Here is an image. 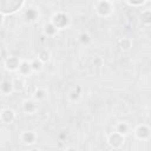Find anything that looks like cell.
Wrapping results in <instances>:
<instances>
[{"instance_id":"cell-23","label":"cell","mask_w":151,"mask_h":151,"mask_svg":"<svg viewBox=\"0 0 151 151\" xmlns=\"http://www.w3.org/2000/svg\"><path fill=\"white\" fill-rule=\"evenodd\" d=\"M1 22H2V15L0 14V24H1Z\"/></svg>"},{"instance_id":"cell-12","label":"cell","mask_w":151,"mask_h":151,"mask_svg":"<svg viewBox=\"0 0 151 151\" xmlns=\"http://www.w3.org/2000/svg\"><path fill=\"white\" fill-rule=\"evenodd\" d=\"M140 19H142V22L149 25V24L151 22V14H150V11H149V9L144 11V12L142 13V15H140Z\"/></svg>"},{"instance_id":"cell-3","label":"cell","mask_w":151,"mask_h":151,"mask_svg":"<svg viewBox=\"0 0 151 151\" xmlns=\"http://www.w3.org/2000/svg\"><path fill=\"white\" fill-rule=\"evenodd\" d=\"M0 5L1 6H6L5 8H1L0 9L1 13H13L18 8L21 7L22 1H19V2H17V1H11V2H8V1H0Z\"/></svg>"},{"instance_id":"cell-20","label":"cell","mask_w":151,"mask_h":151,"mask_svg":"<svg viewBox=\"0 0 151 151\" xmlns=\"http://www.w3.org/2000/svg\"><path fill=\"white\" fill-rule=\"evenodd\" d=\"M120 46H122L123 50H129V47L131 46V42H130L129 39H123V40L120 41Z\"/></svg>"},{"instance_id":"cell-8","label":"cell","mask_w":151,"mask_h":151,"mask_svg":"<svg viewBox=\"0 0 151 151\" xmlns=\"http://www.w3.org/2000/svg\"><path fill=\"white\" fill-rule=\"evenodd\" d=\"M6 67L11 71L13 70H17L19 67V60L17 57H9L6 59Z\"/></svg>"},{"instance_id":"cell-19","label":"cell","mask_w":151,"mask_h":151,"mask_svg":"<svg viewBox=\"0 0 151 151\" xmlns=\"http://www.w3.org/2000/svg\"><path fill=\"white\" fill-rule=\"evenodd\" d=\"M79 40H80L83 44H88V42H90V40H91V38H90V35H88L87 33H81V34H80V38H79Z\"/></svg>"},{"instance_id":"cell-5","label":"cell","mask_w":151,"mask_h":151,"mask_svg":"<svg viewBox=\"0 0 151 151\" xmlns=\"http://www.w3.org/2000/svg\"><path fill=\"white\" fill-rule=\"evenodd\" d=\"M109 142H110V144L112 145V146H114V147H118V146H120L122 144H123V136L122 134H119V133H112L110 137H109Z\"/></svg>"},{"instance_id":"cell-2","label":"cell","mask_w":151,"mask_h":151,"mask_svg":"<svg viewBox=\"0 0 151 151\" xmlns=\"http://www.w3.org/2000/svg\"><path fill=\"white\" fill-rule=\"evenodd\" d=\"M96 11L100 17H107L112 12V2L110 1H99L96 4Z\"/></svg>"},{"instance_id":"cell-21","label":"cell","mask_w":151,"mask_h":151,"mask_svg":"<svg viewBox=\"0 0 151 151\" xmlns=\"http://www.w3.org/2000/svg\"><path fill=\"white\" fill-rule=\"evenodd\" d=\"M34 97H35V99H42L45 97V91L44 90H37L34 93Z\"/></svg>"},{"instance_id":"cell-15","label":"cell","mask_w":151,"mask_h":151,"mask_svg":"<svg viewBox=\"0 0 151 151\" xmlns=\"http://www.w3.org/2000/svg\"><path fill=\"white\" fill-rule=\"evenodd\" d=\"M37 11L34 9V8H28L27 11H26V18H27V20H29V21H32V20H34L35 18H37Z\"/></svg>"},{"instance_id":"cell-24","label":"cell","mask_w":151,"mask_h":151,"mask_svg":"<svg viewBox=\"0 0 151 151\" xmlns=\"http://www.w3.org/2000/svg\"><path fill=\"white\" fill-rule=\"evenodd\" d=\"M68 151H76L74 149H68Z\"/></svg>"},{"instance_id":"cell-10","label":"cell","mask_w":151,"mask_h":151,"mask_svg":"<svg viewBox=\"0 0 151 151\" xmlns=\"http://www.w3.org/2000/svg\"><path fill=\"white\" fill-rule=\"evenodd\" d=\"M0 90H1V92L5 93V94L9 93V92L13 90V84H12V81H9V80H4V81L1 83V85H0Z\"/></svg>"},{"instance_id":"cell-1","label":"cell","mask_w":151,"mask_h":151,"mask_svg":"<svg viewBox=\"0 0 151 151\" xmlns=\"http://www.w3.org/2000/svg\"><path fill=\"white\" fill-rule=\"evenodd\" d=\"M57 29L58 28H64L70 24V17L65 13H57L53 15L52 18V22H51Z\"/></svg>"},{"instance_id":"cell-7","label":"cell","mask_w":151,"mask_h":151,"mask_svg":"<svg viewBox=\"0 0 151 151\" xmlns=\"http://www.w3.org/2000/svg\"><path fill=\"white\" fill-rule=\"evenodd\" d=\"M136 134H137V137H138L139 139H146V138H149L150 132H149V129H147L146 126L140 125V126L137 127V130H136Z\"/></svg>"},{"instance_id":"cell-11","label":"cell","mask_w":151,"mask_h":151,"mask_svg":"<svg viewBox=\"0 0 151 151\" xmlns=\"http://www.w3.org/2000/svg\"><path fill=\"white\" fill-rule=\"evenodd\" d=\"M129 132V125L125 123V122H123V123H119L118 124V126H117V133H119V134H125V133H127Z\"/></svg>"},{"instance_id":"cell-16","label":"cell","mask_w":151,"mask_h":151,"mask_svg":"<svg viewBox=\"0 0 151 151\" xmlns=\"http://www.w3.org/2000/svg\"><path fill=\"white\" fill-rule=\"evenodd\" d=\"M31 67H32V71H40L42 68V63L39 59H35L31 63Z\"/></svg>"},{"instance_id":"cell-13","label":"cell","mask_w":151,"mask_h":151,"mask_svg":"<svg viewBox=\"0 0 151 151\" xmlns=\"http://www.w3.org/2000/svg\"><path fill=\"white\" fill-rule=\"evenodd\" d=\"M44 31H45V33H46L47 35H54L58 29L50 22V24H46V25H45V29H44Z\"/></svg>"},{"instance_id":"cell-14","label":"cell","mask_w":151,"mask_h":151,"mask_svg":"<svg viewBox=\"0 0 151 151\" xmlns=\"http://www.w3.org/2000/svg\"><path fill=\"white\" fill-rule=\"evenodd\" d=\"M13 90H15V91H21L22 88H24V81L21 80V79H14L13 80Z\"/></svg>"},{"instance_id":"cell-4","label":"cell","mask_w":151,"mask_h":151,"mask_svg":"<svg viewBox=\"0 0 151 151\" xmlns=\"http://www.w3.org/2000/svg\"><path fill=\"white\" fill-rule=\"evenodd\" d=\"M0 119H1L4 123H6V124L12 123L13 119H14V112H13L12 110H9V109L2 110L1 113H0Z\"/></svg>"},{"instance_id":"cell-22","label":"cell","mask_w":151,"mask_h":151,"mask_svg":"<svg viewBox=\"0 0 151 151\" xmlns=\"http://www.w3.org/2000/svg\"><path fill=\"white\" fill-rule=\"evenodd\" d=\"M145 1H143V0H140V1H129L127 4L129 5H131V6H139V5H143Z\"/></svg>"},{"instance_id":"cell-17","label":"cell","mask_w":151,"mask_h":151,"mask_svg":"<svg viewBox=\"0 0 151 151\" xmlns=\"http://www.w3.org/2000/svg\"><path fill=\"white\" fill-rule=\"evenodd\" d=\"M35 107H37V106H35V104H34L33 101H31V100L25 103V111H26V112H28V113L34 112V111H35Z\"/></svg>"},{"instance_id":"cell-9","label":"cell","mask_w":151,"mask_h":151,"mask_svg":"<svg viewBox=\"0 0 151 151\" xmlns=\"http://www.w3.org/2000/svg\"><path fill=\"white\" fill-rule=\"evenodd\" d=\"M21 139H22V142L26 143V144H32V143H34V140H35V134H34L32 131H26V132H24V133L21 134Z\"/></svg>"},{"instance_id":"cell-6","label":"cell","mask_w":151,"mask_h":151,"mask_svg":"<svg viewBox=\"0 0 151 151\" xmlns=\"http://www.w3.org/2000/svg\"><path fill=\"white\" fill-rule=\"evenodd\" d=\"M19 72L21 76H28L32 71V67H31V63H27V61H22L19 64V67H18Z\"/></svg>"},{"instance_id":"cell-18","label":"cell","mask_w":151,"mask_h":151,"mask_svg":"<svg viewBox=\"0 0 151 151\" xmlns=\"http://www.w3.org/2000/svg\"><path fill=\"white\" fill-rule=\"evenodd\" d=\"M38 59L44 64V63H46V61H48V59H50V53L47 52V51H41L40 53H39V57H38Z\"/></svg>"}]
</instances>
